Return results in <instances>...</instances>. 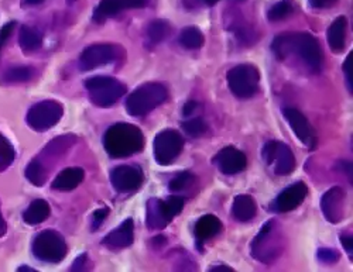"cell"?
<instances>
[{"label":"cell","instance_id":"5b68a950","mask_svg":"<svg viewBox=\"0 0 353 272\" xmlns=\"http://www.w3.org/2000/svg\"><path fill=\"white\" fill-rule=\"evenodd\" d=\"M32 250L36 258L44 262H61L68 254V246L64 237L54 230L40 231L33 240Z\"/></svg>","mask_w":353,"mask_h":272},{"label":"cell","instance_id":"5bb4252c","mask_svg":"<svg viewBox=\"0 0 353 272\" xmlns=\"http://www.w3.org/2000/svg\"><path fill=\"white\" fill-rule=\"evenodd\" d=\"M322 213L330 223H339L345 213V192L339 187H334L321 198Z\"/></svg>","mask_w":353,"mask_h":272},{"label":"cell","instance_id":"7bdbcfd3","mask_svg":"<svg viewBox=\"0 0 353 272\" xmlns=\"http://www.w3.org/2000/svg\"><path fill=\"white\" fill-rule=\"evenodd\" d=\"M196 107H198V103H196L195 101H188V102L184 105V107H183V114H184L185 117H188V116H191V114L195 112Z\"/></svg>","mask_w":353,"mask_h":272},{"label":"cell","instance_id":"bcb514c9","mask_svg":"<svg viewBox=\"0 0 353 272\" xmlns=\"http://www.w3.org/2000/svg\"><path fill=\"white\" fill-rule=\"evenodd\" d=\"M26 5H30V6H36V5H40L43 3L44 0H24Z\"/></svg>","mask_w":353,"mask_h":272},{"label":"cell","instance_id":"3957f363","mask_svg":"<svg viewBox=\"0 0 353 272\" xmlns=\"http://www.w3.org/2000/svg\"><path fill=\"white\" fill-rule=\"evenodd\" d=\"M167 89L161 83H144L139 86L126 101L130 116H144L167 101Z\"/></svg>","mask_w":353,"mask_h":272},{"label":"cell","instance_id":"9c48e42d","mask_svg":"<svg viewBox=\"0 0 353 272\" xmlns=\"http://www.w3.org/2000/svg\"><path fill=\"white\" fill-rule=\"evenodd\" d=\"M261 157L266 165H274L276 175H290L296 168V158H294L292 151L284 143H268L261 151Z\"/></svg>","mask_w":353,"mask_h":272},{"label":"cell","instance_id":"ee69618b","mask_svg":"<svg viewBox=\"0 0 353 272\" xmlns=\"http://www.w3.org/2000/svg\"><path fill=\"white\" fill-rule=\"evenodd\" d=\"M211 272H232L233 269L230 266H226V265H214L210 268Z\"/></svg>","mask_w":353,"mask_h":272},{"label":"cell","instance_id":"4dcf8cb0","mask_svg":"<svg viewBox=\"0 0 353 272\" xmlns=\"http://www.w3.org/2000/svg\"><path fill=\"white\" fill-rule=\"evenodd\" d=\"M292 13V5L290 0H281V2L273 5L268 12V19L270 21H280L287 19Z\"/></svg>","mask_w":353,"mask_h":272},{"label":"cell","instance_id":"ffe728a7","mask_svg":"<svg viewBox=\"0 0 353 272\" xmlns=\"http://www.w3.org/2000/svg\"><path fill=\"white\" fill-rule=\"evenodd\" d=\"M346 27L347 21L346 17L339 16L336 17L328 28V44L332 52L339 54L345 50L346 45Z\"/></svg>","mask_w":353,"mask_h":272},{"label":"cell","instance_id":"e575fe53","mask_svg":"<svg viewBox=\"0 0 353 272\" xmlns=\"http://www.w3.org/2000/svg\"><path fill=\"white\" fill-rule=\"evenodd\" d=\"M316 257L318 260L322 262V264H327V265H332L335 262L339 261V253L334 249H327V247H322L318 250L316 253Z\"/></svg>","mask_w":353,"mask_h":272},{"label":"cell","instance_id":"c3c4849f","mask_svg":"<svg viewBox=\"0 0 353 272\" xmlns=\"http://www.w3.org/2000/svg\"><path fill=\"white\" fill-rule=\"evenodd\" d=\"M19 271H36V269H33V268H28V266H20V268H19Z\"/></svg>","mask_w":353,"mask_h":272},{"label":"cell","instance_id":"4316f807","mask_svg":"<svg viewBox=\"0 0 353 272\" xmlns=\"http://www.w3.org/2000/svg\"><path fill=\"white\" fill-rule=\"evenodd\" d=\"M34 70L32 67H26V65H17V67H12L9 68L2 79L6 83H21V82H27L33 79L34 76Z\"/></svg>","mask_w":353,"mask_h":272},{"label":"cell","instance_id":"d6a6232c","mask_svg":"<svg viewBox=\"0 0 353 272\" xmlns=\"http://www.w3.org/2000/svg\"><path fill=\"white\" fill-rule=\"evenodd\" d=\"M194 180V175L188 171H184L181 174H179L176 176H174L170 182V191L172 192H180L184 191L188 185H191V182Z\"/></svg>","mask_w":353,"mask_h":272},{"label":"cell","instance_id":"f6af8a7d","mask_svg":"<svg viewBox=\"0 0 353 272\" xmlns=\"http://www.w3.org/2000/svg\"><path fill=\"white\" fill-rule=\"evenodd\" d=\"M6 231H8V224H6V222H5L3 216H2V213H0V237L5 236Z\"/></svg>","mask_w":353,"mask_h":272},{"label":"cell","instance_id":"836d02e7","mask_svg":"<svg viewBox=\"0 0 353 272\" xmlns=\"http://www.w3.org/2000/svg\"><path fill=\"white\" fill-rule=\"evenodd\" d=\"M164 202H165L167 210L170 211V215L172 218L179 216L184 209V198H181V196H168L167 200H164Z\"/></svg>","mask_w":353,"mask_h":272},{"label":"cell","instance_id":"b9f144b4","mask_svg":"<svg viewBox=\"0 0 353 272\" xmlns=\"http://www.w3.org/2000/svg\"><path fill=\"white\" fill-rule=\"evenodd\" d=\"M86 254H82V255H79L75 261H74V264L71 265V271H85V264H86Z\"/></svg>","mask_w":353,"mask_h":272},{"label":"cell","instance_id":"9a60e30c","mask_svg":"<svg viewBox=\"0 0 353 272\" xmlns=\"http://www.w3.org/2000/svg\"><path fill=\"white\" fill-rule=\"evenodd\" d=\"M307 193L308 188L304 182H297L291 187H287L274 202L276 210L280 211V213H287V211L297 209L307 198Z\"/></svg>","mask_w":353,"mask_h":272},{"label":"cell","instance_id":"681fc988","mask_svg":"<svg viewBox=\"0 0 353 272\" xmlns=\"http://www.w3.org/2000/svg\"><path fill=\"white\" fill-rule=\"evenodd\" d=\"M239 2H243V0H239Z\"/></svg>","mask_w":353,"mask_h":272},{"label":"cell","instance_id":"d590c367","mask_svg":"<svg viewBox=\"0 0 353 272\" xmlns=\"http://www.w3.org/2000/svg\"><path fill=\"white\" fill-rule=\"evenodd\" d=\"M343 72H345V78H346L347 90L352 94V89H353V52H349L345 59Z\"/></svg>","mask_w":353,"mask_h":272},{"label":"cell","instance_id":"8fae6325","mask_svg":"<svg viewBox=\"0 0 353 272\" xmlns=\"http://www.w3.org/2000/svg\"><path fill=\"white\" fill-rule=\"evenodd\" d=\"M117 58V48L110 44H94L86 47L79 58L82 71H92L98 67L113 63Z\"/></svg>","mask_w":353,"mask_h":272},{"label":"cell","instance_id":"7a4b0ae2","mask_svg":"<svg viewBox=\"0 0 353 272\" xmlns=\"http://www.w3.org/2000/svg\"><path fill=\"white\" fill-rule=\"evenodd\" d=\"M103 147L109 157L126 158L140 153L144 148L141 130L129 123H116L103 136Z\"/></svg>","mask_w":353,"mask_h":272},{"label":"cell","instance_id":"52a82bcc","mask_svg":"<svg viewBox=\"0 0 353 272\" xmlns=\"http://www.w3.org/2000/svg\"><path fill=\"white\" fill-rule=\"evenodd\" d=\"M64 107L57 101H43L30 107L27 113V125L36 132H47L63 118Z\"/></svg>","mask_w":353,"mask_h":272},{"label":"cell","instance_id":"277c9868","mask_svg":"<svg viewBox=\"0 0 353 272\" xmlns=\"http://www.w3.org/2000/svg\"><path fill=\"white\" fill-rule=\"evenodd\" d=\"M90 99L99 107H109L126 94V85L110 76H94L85 81Z\"/></svg>","mask_w":353,"mask_h":272},{"label":"cell","instance_id":"ac0fdd59","mask_svg":"<svg viewBox=\"0 0 353 272\" xmlns=\"http://www.w3.org/2000/svg\"><path fill=\"white\" fill-rule=\"evenodd\" d=\"M266 246H273L279 251L281 250L280 247V236L276 233V224L274 220H269L263 224L261 230L259 234L254 237L253 243H252V255L257 258L263 249Z\"/></svg>","mask_w":353,"mask_h":272},{"label":"cell","instance_id":"44dd1931","mask_svg":"<svg viewBox=\"0 0 353 272\" xmlns=\"http://www.w3.org/2000/svg\"><path fill=\"white\" fill-rule=\"evenodd\" d=\"M257 206L252 196L238 195L232 203V216L239 222H249L256 216Z\"/></svg>","mask_w":353,"mask_h":272},{"label":"cell","instance_id":"2e32d148","mask_svg":"<svg viewBox=\"0 0 353 272\" xmlns=\"http://www.w3.org/2000/svg\"><path fill=\"white\" fill-rule=\"evenodd\" d=\"M134 241V223L132 219H126L119 227L110 231L102 240V244H105L110 250H122L128 249L133 244Z\"/></svg>","mask_w":353,"mask_h":272},{"label":"cell","instance_id":"d4e9b609","mask_svg":"<svg viewBox=\"0 0 353 272\" xmlns=\"http://www.w3.org/2000/svg\"><path fill=\"white\" fill-rule=\"evenodd\" d=\"M123 10L121 0H102L94 12V20L97 23H103L108 17L116 16Z\"/></svg>","mask_w":353,"mask_h":272},{"label":"cell","instance_id":"603a6c76","mask_svg":"<svg viewBox=\"0 0 353 272\" xmlns=\"http://www.w3.org/2000/svg\"><path fill=\"white\" fill-rule=\"evenodd\" d=\"M50 213H51V209H50V205L47 203V200L37 199V200L32 202L30 206L24 210L23 220L30 226H37V224H41L43 222H46L50 218Z\"/></svg>","mask_w":353,"mask_h":272},{"label":"cell","instance_id":"1f68e13d","mask_svg":"<svg viewBox=\"0 0 353 272\" xmlns=\"http://www.w3.org/2000/svg\"><path fill=\"white\" fill-rule=\"evenodd\" d=\"M183 130L191 136V137H199L208 132V125L205 123V120L201 117L190 118L183 123Z\"/></svg>","mask_w":353,"mask_h":272},{"label":"cell","instance_id":"7dc6e473","mask_svg":"<svg viewBox=\"0 0 353 272\" xmlns=\"http://www.w3.org/2000/svg\"><path fill=\"white\" fill-rule=\"evenodd\" d=\"M203 2L207 3L208 6H214V5H216L219 2V0H203Z\"/></svg>","mask_w":353,"mask_h":272},{"label":"cell","instance_id":"6da1fadb","mask_svg":"<svg viewBox=\"0 0 353 272\" xmlns=\"http://www.w3.org/2000/svg\"><path fill=\"white\" fill-rule=\"evenodd\" d=\"M272 50L279 59L292 52L297 54L314 72L322 68V51L319 41L310 33H285L273 40Z\"/></svg>","mask_w":353,"mask_h":272},{"label":"cell","instance_id":"4fadbf2b","mask_svg":"<svg viewBox=\"0 0 353 272\" xmlns=\"http://www.w3.org/2000/svg\"><path fill=\"white\" fill-rule=\"evenodd\" d=\"M214 163L218 165L219 171L225 175H234L246 169L248 158L241 149L234 147H225L216 154Z\"/></svg>","mask_w":353,"mask_h":272},{"label":"cell","instance_id":"7c38bea8","mask_svg":"<svg viewBox=\"0 0 353 272\" xmlns=\"http://www.w3.org/2000/svg\"><path fill=\"white\" fill-rule=\"evenodd\" d=\"M284 118L288 122L290 127L292 129L294 134L297 136V138L308 148H315L316 147V136L315 130L310 125L307 117L297 109L287 107L283 110Z\"/></svg>","mask_w":353,"mask_h":272},{"label":"cell","instance_id":"7402d4cb","mask_svg":"<svg viewBox=\"0 0 353 272\" xmlns=\"http://www.w3.org/2000/svg\"><path fill=\"white\" fill-rule=\"evenodd\" d=\"M222 231V223L221 220L214 216V215H205L202 216L194 229V234L196 237L198 241H205V240H210L215 236H218Z\"/></svg>","mask_w":353,"mask_h":272},{"label":"cell","instance_id":"8d00e7d4","mask_svg":"<svg viewBox=\"0 0 353 272\" xmlns=\"http://www.w3.org/2000/svg\"><path fill=\"white\" fill-rule=\"evenodd\" d=\"M14 28H16V21H9L2 28H0V51H2L6 41L12 37Z\"/></svg>","mask_w":353,"mask_h":272},{"label":"cell","instance_id":"e0dca14e","mask_svg":"<svg viewBox=\"0 0 353 272\" xmlns=\"http://www.w3.org/2000/svg\"><path fill=\"white\" fill-rule=\"evenodd\" d=\"M147 227L150 230L165 229L171 222L172 216L167 210L165 202L160 199H150L147 202Z\"/></svg>","mask_w":353,"mask_h":272},{"label":"cell","instance_id":"60d3db41","mask_svg":"<svg viewBox=\"0 0 353 272\" xmlns=\"http://www.w3.org/2000/svg\"><path fill=\"white\" fill-rule=\"evenodd\" d=\"M338 0H310V3L312 8H316V9H323V8H330L332 6L334 3H336Z\"/></svg>","mask_w":353,"mask_h":272},{"label":"cell","instance_id":"cb8c5ba5","mask_svg":"<svg viewBox=\"0 0 353 272\" xmlns=\"http://www.w3.org/2000/svg\"><path fill=\"white\" fill-rule=\"evenodd\" d=\"M19 44L24 52H33L41 47L43 37L34 27L21 25L19 33Z\"/></svg>","mask_w":353,"mask_h":272},{"label":"cell","instance_id":"f546056e","mask_svg":"<svg viewBox=\"0 0 353 272\" xmlns=\"http://www.w3.org/2000/svg\"><path fill=\"white\" fill-rule=\"evenodd\" d=\"M14 148L12 143L3 136L0 134V171L9 168L14 161Z\"/></svg>","mask_w":353,"mask_h":272},{"label":"cell","instance_id":"ba28073f","mask_svg":"<svg viewBox=\"0 0 353 272\" xmlns=\"http://www.w3.org/2000/svg\"><path fill=\"white\" fill-rule=\"evenodd\" d=\"M183 148H184V138L179 132L172 129L163 130L156 136L153 143L154 160L160 165H170L171 163H174L176 158H179Z\"/></svg>","mask_w":353,"mask_h":272},{"label":"cell","instance_id":"484cf974","mask_svg":"<svg viewBox=\"0 0 353 272\" xmlns=\"http://www.w3.org/2000/svg\"><path fill=\"white\" fill-rule=\"evenodd\" d=\"M205 43L203 34L201 33V30L198 27H185L181 34H180V44L188 50H196L201 48Z\"/></svg>","mask_w":353,"mask_h":272},{"label":"cell","instance_id":"f1b7e54d","mask_svg":"<svg viewBox=\"0 0 353 272\" xmlns=\"http://www.w3.org/2000/svg\"><path fill=\"white\" fill-rule=\"evenodd\" d=\"M26 178L36 187H43L47 180V174L39 160H33L26 168Z\"/></svg>","mask_w":353,"mask_h":272},{"label":"cell","instance_id":"8992f818","mask_svg":"<svg viewBox=\"0 0 353 272\" xmlns=\"http://www.w3.org/2000/svg\"><path fill=\"white\" fill-rule=\"evenodd\" d=\"M228 85L230 92L239 99L253 98L260 85V72L254 65L241 64L228 72Z\"/></svg>","mask_w":353,"mask_h":272},{"label":"cell","instance_id":"d6986e66","mask_svg":"<svg viewBox=\"0 0 353 272\" xmlns=\"http://www.w3.org/2000/svg\"><path fill=\"white\" fill-rule=\"evenodd\" d=\"M85 178V171L79 167H71L63 169L52 180L51 188L58 192H70L79 187Z\"/></svg>","mask_w":353,"mask_h":272},{"label":"cell","instance_id":"30bf717a","mask_svg":"<svg viewBox=\"0 0 353 272\" xmlns=\"http://www.w3.org/2000/svg\"><path fill=\"white\" fill-rule=\"evenodd\" d=\"M110 182L121 193L136 192L144 182V174L139 165H119L110 172Z\"/></svg>","mask_w":353,"mask_h":272},{"label":"cell","instance_id":"f35d334b","mask_svg":"<svg viewBox=\"0 0 353 272\" xmlns=\"http://www.w3.org/2000/svg\"><path fill=\"white\" fill-rule=\"evenodd\" d=\"M123 9H141L147 5V0H121Z\"/></svg>","mask_w":353,"mask_h":272},{"label":"cell","instance_id":"83f0119b","mask_svg":"<svg viewBox=\"0 0 353 272\" xmlns=\"http://www.w3.org/2000/svg\"><path fill=\"white\" fill-rule=\"evenodd\" d=\"M171 32V27L165 20H153L149 25H147V37L153 43L159 44L164 41Z\"/></svg>","mask_w":353,"mask_h":272},{"label":"cell","instance_id":"ab89813d","mask_svg":"<svg viewBox=\"0 0 353 272\" xmlns=\"http://www.w3.org/2000/svg\"><path fill=\"white\" fill-rule=\"evenodd\" d=\"M341 243H342L343 249L346 250V253L349 254V257H352V254H353L352 236H349V234H342V236H341Z\"/></svg>","mask_w":353,"mask_h":272},{"label":"cell","instance_id":"74e56055","mask_svg":"<svg viewBox=\"0 0 353 272\" xmlns=\"http://www.w3.org/2000/svg\"><path fill=\"white\" fill-rule=\"evenodd\" d=\"M108 215H109V209L108 207L97 210L95 213H94V219H92V224H94L92 230H97L102 224V222L108 218Z\"/></svg>","mask_w":353,"mask_h":272}]
</instances>
